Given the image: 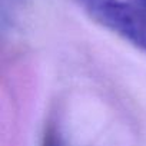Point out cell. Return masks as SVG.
Returning <instances> with one entry per match:
<instances>
[{"label":"cell","mask_w":146,"mask_h":146,"mask_svg":"<svg viewBox=\"0 0 146 146\" xmlns=\"http://www.w3.org/2000/svg\"><path fill=\"white\" fill-rule=\"evenodd\" d=\"M96 23L146 52V13L123 0H75Z\"/></svg>","instance_id":"6da1fadb"},{"label":"cell","mask_w":146,"mask_h":146,"mask_svg":"<svg viewBox=\"0 0 146 146\" xmlns=\"http://www.w3.org/2000/svg\"><path fill=\"white\" fill-rule=\"evenodd\" d=\"M42 146H64L62 136L59 133V130L56 129V126L53 123L47 125L44 135H43V140H42Z\"/></svg>","instance_id":"7a4b0ae2"},{"label":"cell","mask_w":146,"mask_h":146,"mask_svg":"<svg viewBox=\"0 0 146 146\" xmlns=\"http://www.w3.org/2000/svg\"><path fill=\"white\" fill-rule=\"evenodd\" d=\"M137 3H139V6H140V9H143V10H146V0H137Z\"/></svg>","instance_id":"3957f363"}]
</instances>
